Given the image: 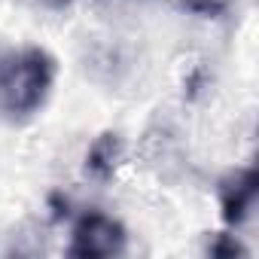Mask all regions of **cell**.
<instances>
[{"label": "cell", "instance_id": "5", "mask_svg": "<svg viewBox=\"0 0 259 259\" xmlns=\"http://www.w3.org/2000/svg\"><path fill=\"white\" fill-rule=\"evenodd\" d=\"M210 256H247V247L235 241V235H217L210 244Z\"/></svg>", "mask_w": 259, "mask_h": 259}, {"label": "cell", "instance_id": "2", "mask_svg": "<svg viewBox=\"0 0 259 259\" xmlns=\"http://www.w3.org/2000/svg\"><path fill=\"white\" fill-rule=\"evenodd\" d=\"M128 247L125 226L101 210H89L73 223L70 232V247L67 256L73 259H107V256H122Z\"/></svg>", "mask_w": 259, "mask_h": 259}, {"label": "cell", "instance_id": "1", "mask_svg": "<svg viewBox=\"0 0 259 259\" xmlns=\"http://www.w3.org/2000/svg\"><path fill=\"white\" fill-rule=\"evenodd\" d=\"M55 82V58L28 46L0 58V113L10 122H25L46 104Z\"/></svg>", "mask_w": 259, "mask_h": 259}, {"label": "cell", "instance_id": "3", "mask_svg": "<svg viewBox=\"0 0 259 259\" xmlns=\"http://www.w3.org/2000/svg\"><path fill=\"white\" fill-rule=\"evenodd\" d=\"M256 189H259L256 168H241L220 180V207H223L226 226H241L250 217V210L256 204Z\"/></svg>", "mask_w": 259, "mask_h": 259}, {"label": "cell", "instance_id": "6", "mask_svg": "<svg viewBox=\"0 0 259 259\" xmlns=\"http://www.w3.org/2000/svg\"><path fill=\"white\" fill-rule=\"evenodd\" d=\"M49 4H52V7H67L70 0H49Z\"/></svg>", "mask_w": 259, "mask_h": 259}, {"label": "cell", "instance_id": "4", "mask_svg": "<svg viewBox=\"0 0 259 259\" xmlns=\"http://www.w3.org/2000/svg\"><path fill=\"white\" fill-rule=\"evenodd\" d=\"M122 159V138L116 132H104L92 147H89V156H85V174L95 177V180H110L116 165Z\"/></svg>", "mask_w": 259, "mask_h": 259}]
</instances>
